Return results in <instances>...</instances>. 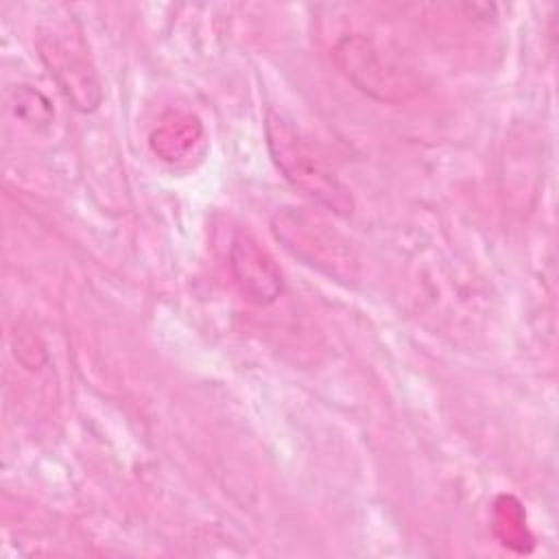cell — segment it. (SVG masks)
I'll return each mask as SVG.
<instances>
[{"instance_id":"1","label":"cell","mask_w":559,"mask_h":559,"mask_svg":"<svg viewBox=\"0 0 559 559\" xmlns=\"http://www.w3.org/2000/svg\"><path fill=\"white\" fill-rule=\"evenodd\" d=\"M264 131L269 153L293 188L336 216H349L354 212L352 190L338 179L293 120L280 111H269Z\"/></svg>"},{"instance_id":"2","label":"cell","mask_w":559,"mask_h":559,"mask_svg":"<svg viewBox=\"0 0 559 559\" xmlns=\"http://www.w3.org/2000/svg\"><path fill=\"white\" fill-rule=\"evenodd\" d=\"M271 231L293 258L325 277L343 284L358 277V258L354 249L317 214L295 207L280 210L271 221Z\"/></svg>"},{"instance_id":"3","label":"cell","mask_w":559,"mask_h":559,"mask_svg":"<svg viewBox=\"0 0 559 559\" xmlns=\"http://www.w3.org/2000/svg\"><path fill=\"white\" fill-rule=\"evenodd\" d=\"M37 50L59 92L79 111H94L103 100L98 74L79 33L48 28L37 37Z\"/></svg>"},{"instance_id":"4","label":"cell","mask_w":559,"mask_h":559,"mask_svg":"<svg viewBox=\"0 0 559 559\" xmlns=\"http://www.w3.org/2000/svg\"><path fill=\"white\" fill-rule=\"evenodd\" d=\"M229 269L240 293L258 306L273 304L284 290L275 258L247 231H238L231 240Z\"/></svg>"},{"instance_id":"5","label":"cell","mask_w":559,"mask_h":559,"mask_svg":"<svg viewBox=\"0 0 559 559\" xmlns=\"http://www.w3.org/2000/svg\"><path fill=\"white\" fill-rule=\"evenodd\" d=\"M336 61L358 90H362L380 100L395 98L393 92L400 90V79L382 61L380 52L371 46L369 39L358 37V35L345 37L336 46Z\"/></svg>"},{"instance_id":"6","label":"cell","mask_w":559,"mask_h":559,"mask_svg":"<svg viewBox=\"0 0 559 559\" xmlns=\"http://www.w3.org/2000/svg\"><path fill=\"white\" fill-rule=\"evenodd\" d=\"M151 148L168 164H192L205 151L201 122L190 114H173L151 133Z\"/></svg>"},{"instance_id":"7","label":"cell","mask_w":559,"mask_h":559,"mask_svg":"<svg viewBox=\"0 0 559 559\" xmlns=\"http://www.w3.org/2000/svg\"><path fill=\"white\" fill-rule=\"evenodd\" d=\"M13 98H15V114L22 116L28 124H48L52 120V107L41 92L28 85H22L15 90Z\"/></svg>"}]
</instances>
